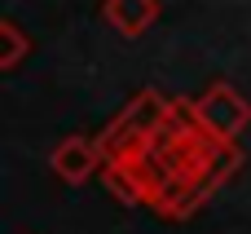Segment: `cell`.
Segmentation results:
<instances>
[{"mask_svg":"<svg viewBox=\"0 0 251 234\" xmlns=\"http://www.w3.org/2000/svg\"><path fill=\"white\" fill-rule=\"evenodd\" d=\"M168 115H172V102H168L159 88H141V93L106 124V133L97 137L101 150H106V159H119V155H132V150L150 146V142L168 128Z\"/></svg>","mask_w":251,"mask_h":234,"instance_id":"cell-1","label":"cell"},{"mask_svg":"<svg viewBox=\"0 0 251 234\" xmlns=\"http://www.w3.org/2000/svg\"><path fill=\"white\" fill-rule=\"evenodd\" d=\"M190 106H194V124H199L207 137H216V142H238L251 128V102L229 84V80L207 84L199 97H190Z\"/></svg>","mask_w":251,"mask_h":234,"instance_id":"cell-2","label":"cell"},{"mask_svg":"<svg viewBox=\"0 0 251 234\" xmlns=\"http://www.w3.org/2000/svg\"><path fill=\"white\" fill-rule=\"evenodd\" d=\"M49 164H53V173H57L62 181L79 186V181H88L97 168H106V150H101L97 137H79V133H75V137H62V142L53 146Z\"/></svg>","mask_w":251,"mask_h":234,"instance_id":"cell-3","label":"cell"},{"mask_svg":"<svg viewBox=\"0 0 251 234\" xmlns=\"http://www.w3.org/2000/svg\"><path fill=\"white\" fill-rule=\"evenodd\" d=\"M101 13L119 35H146L159 22V0H101Z\"/></svg>","mask_w":251,"mask_h":234,"instance_id":"cell-4","label":"cell"},{"mask_svg":"<svg viewBox=\"0 0 251 234\" xmlns=\"http://www.w3.org/2000/svg\"><path fill=\"white\" fill-rule=\"evenodd\" d=\"M31 53V35L18 27V18H0V71H13Z\"/></svg>","mask_w":251,"mask_h":234,"instance_id":"cell-5","label":"cell"},{"mask_svg":"<svg viewBox=\"0 0 251 234\" xmlns=\"http://www.w3.org/2000/svg\"><path fill=\"white\" fill-rule=\"evenodd\" d=\"M106 190H110L119 204H128V208H141V190L132 186V177L124 173V164H119V159H106Z\"/></svg>","mask_w":251,"mask_h":234,"instance_id":"cell-6","label":"cell"}]
</instances>
